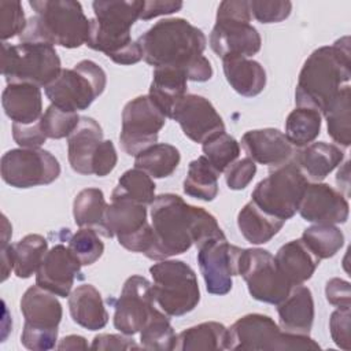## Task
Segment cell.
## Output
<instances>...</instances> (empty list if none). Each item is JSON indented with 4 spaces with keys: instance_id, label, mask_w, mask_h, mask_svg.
I'll use <instances>...</instances> for the list:
<instances>
[{
    "instance_id": "obj_38",
    "label": "cell",
    "mask_w": 351,
    "mask_h": 351,
    "mask_svg": "<svg viewBox=\"0 0 351 351\" xmlns=\"http://www.w3.org/2000/svg\"><path fill=\"white\" fill-rule=\"evenodd\" d=\"M328 134L340 147L348 148L351 144V88H341L336 100L324 114Z\"/></svg>"
},
{
    "instance_id": "obj_29",
    "label": "cell",
    "mask_w": 351,
    "mask_h": 351,
    "mask_svg": "<svg viewBox=\"0 0 351 351\" xmlns=\"http://www.w3.org/2000/svg\"><path fill=\"white\" fill-rule=\"evenodd\" d=\"M274 261L291 287L302 285L310 280L319 265V259L300 239L291 240L281 245Z\"/></svg>"
},
{
    "instance_id": "obj_53",
    "label": "cell",
    "mask_w": 351,
    "mask_h": 351,
    "mask_svg": "<svg viewBox=\"0 0 351 351\" xmlns=\"http://www.w3.org/2000/svg\"><path fill=\"white\" fill-rule=\"evenodd\" d=\"M181 8H182V1H171V0L144 1L140 19L149 21V19L160 16V15H169V14L177 12Z\"/></svg>"
},
{
    "instance_id": "obj_1",
    "label": "cell",
    "mask_w": 351,
    "mask_h": 351,
    "mask_svg": "<svg viewBox=\"0 0 351 351\" xmlns=\"http://www.w3.org/2000/svg\"><path fill=\"white\" fill-rule=\"evenodd\" d=\"M151 226L158 241L159 261L186 252L193 244L225 237L215 217L186 203L176 193H162L151 204Z\"/></svg>"
},
{
    "instance_id": "obj_11",
    "label": "cell",
    "mask_w": 351,
    "mask_h": 351,
    "mask_svg": "<svg viewBox=\"0 0 351 351\" xmlns=\"http://www.w3.org/2000/svg\"><path fill=\"white\" fill-rule=\"evenodd\" d=\"M107 75L93 60H81L73 69H62L44 88L51 104L66 111L86 110L106 89Z\"/></svg>"
},
{
    "instance_id": "obj_16",
    "label": "cell",
    "mask_w": 351,
    "mask_h": 351,
    "mask_svg": "<svg viewBox=\"0 0 351 351\" xmlns=\"http://www.w3.org/2000/svg\"><path fill=\"white\" fill-rule=\"evenodd\" d=\"M241 251L226 237L210 239L197 247V263L208 293L221 296L230 292Z\"/></svg>"
},
{
    "instance_id": "obj_26",
    "label": "cell",
    "mask_w": 351,
    "mask_h": 351,
    "mask_svg": "<svg viewBox=\"0 0 351 351\" xmlns=\"http://www.w3.org/2000/svg\"><path fill=\"white\" fill-rule=\"evenodd\" d=\"M1 106L12 123L29 125L44 114L41 89L32 84H7L1 95Z\"/></svg>"
},
{
    "instance_id": "obj_23",
    "label": "cell",
    "mask_w": 351,
    "mask_h": 351,
    "mask_svg": "<svg viewBox=\"0 0 351 351\" xmlns=\"http://www.w3.org/2000/svg\"><path fill=\"white\" fill-rule=\"evenodd\" d=\"M103 141L101 126L90 117H81L77 128L67 137V158L71 169L82 176H90L92 159Z\"/></svg>"
},
{
    "instance_id": "obj_48",
    "label": "cell",
    "mask_w": 351,
    "mask_h": 351,
    "mask_svg": "<svg viewBox=\"0 0 351 351\" xmlns=\"http://www.w3.org/2000/svg\"><path fill=\"white\" fill-rule=\"evenodd\" d=\"M350 319L351 313L350 307H337L329 318V330L333 343L344 350L350 351L351 348V337H350Z\"/></svg>"
},
{
    "instance_id": "obj_15",
    "label": "cell",
    "mask_w": 351,
    "mask_h": 351,
    "mask_svg": "<svg viewBox=\"0 0 351 351\" xmlns=\"http://www.w3.org/2000/svg\"><path fill=\"white\" fill-rule=\"evenodd\" d=\"M166 123V117L148 95L128 101L122 110L119 133L121 148L130 156H137L158 143V136Z\"/></svg>"
},
{
    "instance_id": "obj_12",
    "label": "cell",
    "mask_w": 351,
    "mask_h": 351,
    "mask_svg": "<svg viewBox=\"0 0 351 351\" xmlns=\"http://www.w3.org/2000/svg\"><path fill=\"white\" fill-rule=\"evenodd\" d=\"M307 184V178L292 160L270 169L269 176L256 184L251 200L265 213L287 221L298 213Z\"/></svg>"
},
{
    "instance_id": "obj_56",
    "label": "cell",
    "mask_w": 351,
    "mask_h": 351,
    "mask_svg": "<svg viewBox=\"0 0 351 351\" xmlns=\"http://www.w3.org/2000/svg\"><path fill=\"white\" fill-rule=\"evenodd\" d=\"M336 182L339 185V189H344V196H348V189H350V160H347L337 171L336 176Z\"/></svg>"
},
{
    "instance_id": "obj_31",
    "label": "cell",
    "mask_w": 351,
    "mask_h": 351,
    "mask_svg": "<svg viewBox=\"0 0 351 351\" xmlns=\"http://www.w3.org/2000/svg\"><path fill=\"white\" fill-rule=\"evenodd\" d=\"M284 223L285 221L265 213L252 200H250L237 214L240 233L254 245L269 243L281 230Z\"/></svg>"
},
{
    "instance_id": "obj_6",
    "label": "cell",
    "mask_w": 351,
    "mask_h": 351,
    "mask_svg": "<svg viewBox=\"0 0 351 351\" xmlns=\"http://www.w3.org/2000/svg\"><path fill=\"white\" fill-rule=\"evenodd\" d=\"M104 237H117L119 245L159 261L158 241L147 221V206L112 189L104 215Z\"/></svg>"
},
{
    "instance_id": "obj_18",
    "label": "cell",
    "mask_w": 351,
    "mask_h": 351,
    "mask_svg": "<svg viewBox=\"0 0 351 351\" xmlns=\"http://www.w3.org/2000/svg\"><path fill=\"white\" fill-rule=\"evenodd\" d=\"M182 133L192 141L203 144L210 137L225 132V123L211 101L200 95L186 93L171 111Z\"/></svg>"
},
{
    "instance_id": "obj_5",
    "label": "cell",
    "mask_w": 351,
    "mask_h": 351,
    "mask_svg": "<svg viewBox=\"0 0 351 351\" xmlns=\"http://www.w3.org/2000/svg\"><path fill=\"white\" fill-rule=\"evenodd\" d=\"M137 43L143 59L155 67L173 66L184 71L203 55L207 44L204 33L184 18H166L158 21Z\"/></svg>"
},
{
    "instance_id": "obj_10",
    "label": "cell",
    "mask_w": 351,
    "mask_h": 351,
    "mask_svg": "<svg viewBox=\"0 0 351 351\" xmlns=\"http://www.w3.org/2000/svg\"><path fill=\"white\" fill-rule=\"evenodd\" d=\"M154 299L169 317L191 313L200 302L195 270L182 261L165 259L149 267Z\"/></svg>"
},
{
    "instance_id": "obj_3",
    "label": "cell",
    "mask_w": 351,
    "mask_h": 351,
    "mask_svg": "<svg viewBox=\"0 0 351 351\" xmlns=\"http://www.w3.org/2000/svg\"><path fill=\"white\" fill-rule=\"evenodd\" d=\"M144 0H96L92 3L95 18L90 19L86 47L103 52L114 63L130 66L143 59L130 29L140 19Z\"/></svg>"
},
{
    "instance_id": "obj_7",
    "label": "cell",
    "mask_w": 351,
    "mask_h": 351,
    "mask_svg": "<svg viewBox=\"0 0 351 351\" xmlns=\"http://www.w3.org/2000/svg\"><path fill=\"white\" fill-rule=\"evenodd\" d=\"M250 1L225 0L217 10L215 25L210 33V47L221 59L228 56L250 58L261 51L262 40L250 23Z\"/></svg>"
},
{
    "instance_id": "obj_37",
    "label": "cell",
    "mask_w": 351,
    "mask_h": 351,
    "mask_svg": "<svg viewBox=\"0 0 351 351\" xmlns=\"http://www.w3.org/2000/svg\"><path fill=\"white\" fill-rule=\"evenodd\" d=\"M322 125V115L313 108L296 107L285 121V136L295 148H303L318 137Z\"/></svg>"
},
{
    "instance_id": "obj_32",
    "label": "cell",
    "mask_w": 351,
    "mask_h": 351,
    "mask_svg": "<svg viewBox=\"0 0 351 351\" xmlns=\"http://www.w3.org/2000/svg\"><path fill=\"white\" fill-rule=\"evenodd\" d=\"M228 328L223 324L202 322L177 335L176 351H218L226 350Z\"/></svg>"
},
{
    "instance_id": "obj_44",
    "label": "cell",
    "mask_w": 351,
    "mask_h": 351,
    "mask_svg": "<svg viewBox=\"0 0 351 351\" xmlns=\"http://www.w3.org/2000/svg\"><path fill=\"white\" fill-rule=\"evenodd\" d=\"M80 115L51 104L40 118L44 133L48 138L59 140L69 137L80 122Z\"/></svg>"
},
{
    "instance_id": "obj_46",
    "label": "cell",
    "mask_w": 351,
    "mask_h": 351,
    "mask_svg": "<svg viewBox=\"0 0 351 351\" xmlns=\"http://www.w3.org/2000/svg\"><path fill=\"white\" fill-rule=\"evenodd\" d=\"M251 16L261 23L282 22L291 15L292 3L288 0H251Z\"/></svg>"
},
{
    "instance_id": "obj_55",
    "label": "cell",
    "mask_w": 351,
    "mask_h": 351,
    "mask_svg": "<svg viewBox=\"0 0 351 351\" xmlns=\"http://www.w3.org/2000/svg\"><path fill=\"white\" fill-rule=\"evenodd\" d=\"M14 270V254L12 244L1 245V281H5L10 273Z\"/></svg>"
},
{
    "instance_id": "obj_19",
    "label": "cell",
    "mask_w": 351,
    "mask_h": 351,
    "mask_svg": "<svg viewBox=\"0 0 351 351\" xmlns=\"http://www.w3.org/2000/svg\"><path fill=\"white\" fill-rule=\"evenodd\" d=\"M298 213L311 223H346L350 214L347 197L325 182H308L302 196Z\"/></svg>"
},
{
    "instance_id": "obj_17",
    "label": "cell",
    "mask_w": 351,
    "mask_h": 351,
    "mask_svg": "<svg viewBox=\"0 0 351 351\" xmlns=\"http://www.w3.org/2000/svg\"><path fill=\"white\" fill-rule=\"evenodd\" d=\"M152 284L143 276H130L114 304V326L123 335L133 336L140 333L152 313L154 307Z\"/></svg>"
},
{
    "instance_id": "obj_25",
    "label": "cell",
    "mask_w": 351,
    "mask_h": 351,
    "mask_svg": "<svg viewBox=\"0 0 351 351\" xmlns=\"http://www.w3.org/2000/svg\"><path fill=\"white\" fill-rule=\"evenodd\" d=\"M344 159V151L330 143L317 141L296 151L295 165L308 182H321Z\"/></svg>"
},
{
    "instance_id": "obj_34",
    "label": "cell",
    "mask_w": 351,
    "mask_h": 351,
    "mask_svg": "<svg viewBox=\"0 0 351 351\" xmlns=\"http://www.w3.org/2000/svg\"><path fill=\"white\" fill-rule=\"evenodd\" d=\"M107 203L103 191L85 188L80 191L73 202L74 222L80 228H90L103 234Z\"/></svg>"
},
{
    "instance_id": "obj_54",
    "label": "cell",
    "mask_w": 351,
    "mask_h": 351,
    "mask_svg": "<svg viewBox=\"0 0 351 351\" xmlns=\"http://www.w3.org/2000/svg\"><path fill=\"white\" fill-rule=\"evenodd\" d=\"M86 339L80 335H69L63 337L56 346L58 350H88Z\"/></svg>"
},
{
    "instance_id": "obj_27",
    "label": "cell",
    "mask_w": 351,
    "mask_h": 351,
    "mask_svg": "<svg viewBox=\"0 0 351 351\" xmlns=\"http://www.w3.org/2000/svg\"><path fill=\"white\" fill-rule=\"evenodd\" d=\"M186 74L180 67L160 66L152 71L148 96L166 118L171 117L174 106L186 95Z\"/></svg>"
},
{
    "instance_id": "obj_22",
    "label": "cell",
    "mask_w": 351,
    "mask_h": 351,
    "mask_svg": "<svg viewBox=\"0 0 351 351\" xmlns=\"http://www.w3.org/2000/svg\"><path fill=\"white\" fill-rule=\"evenodd\" d=\"M19 308L25 318L22 329L58 332L63 308L52 292L36 284L25 291L19 302Z\"/></svg>"
},
{
    "instance_id": "obj_50",
    "label": "cell",
    "mask_w": 351,
    "mask_h": 351,
    "mask_svg": "<svg viewBox=\"0 0 351 351\" xmlns=\"http://www.w3.org/2000/svg\"><path fill=\"white\" fill-rule=\"evenodd\" d=\"M118 155L111 140H103L92 159V173L97 177L108 176L117 166Z\"/></svg>"
},
{
    "instance_id": "obj_52",
    "label": "cell",
    "mask_w": 351,
    "mask_h": 351,
    "mask_svg": "<svg viewBox=\"0 0 351 351\" xmlns=\"http://www.w3.org/2000/svg\"><path fill=\"white\" fill-rule=\"evenodd\" d=\"M325 296L329 304L335 307H350L351 291L350 282L343 278H330L325 285Z\"/></svg>"
},
{
    "instance_id": "obj_51",
    "label": "cell",
    "mask_w": 351,
    "mask_h": 351,
    "mask_svg": "<svg viewBox=\"0 0 351 351\" xmlns=\"http://www.w3.org/2000/svg\"><path fill=\"white\" fill-rule=\"evenodd\" d=\"M92 350L99 351H111V350H138L141 346H138L133 339H130L128 335H112V333H100L93 337Z\"/></svg>"
},
{
    "instance_id": "obj_24",
    "label": "cell",
    "mask_w": 351,
    "mask_h": 351,
    "mask_svg": "<svg viewBox=\"0 0 351 351\" xmlns=\"http://www.w3.org/2000/svg\"><path fill=\"white\" fill-rule=\"evenodd\" d=\"M280 328L295 335H310L314 322V300L310 288L295 285L277 304Z\"/></svg>"
},
{
    "instance_id": "obj_2",
    "label": "cell",
    "mask_w": 351,
    "mask_h": 351,
    "mask_svg": "<svg viewBox=\"0 0 351 351\" xmlns=\"http://www.w3.org/2000/svg\"><path fill=\"white\" fill-rule=\"evenodd\" d=\"M350 78V37L344 36L332 45L317 48L304 60L295 89L296 107L313 108L324 115Z\"/></svg>"
},
{
    "instance_id": "obj_13",
    "label": "cell",
    "mask_w": 351,
    "mask_h": 351,
    "mask_svg": "<svg viewBox=\"0 0 351 351\" xmlns=\"http://www.w3.org/2000/svg\"><path fill=\"white\" fill-rule=\"evenodd\" d=\"M237 276L243 277L255 300L269 304L277 306L292 288L280 271L274 256L263 248H243Z\"/></svg>"
},
{
    "instance_id": "obj_39",
    "label": "cell",
    "mask_w": 351,
    "mask_h": 351,
    "mask_svg": "<svg viewBox=\"0 0 351 351\" xmlns=\"http://www.w3.org/2000/svg\"><path fill=\"white\" fill-rule=\"evenodd\" d=\"M300 240L319 261L335 256L344 245V234L336 225L313 223L303 230Z\"/></svg>"
},
{
    "instance_id": "obj_9",
    "label": "cell",
    "mask_w": 351,
    "mask_h": 351,
    "mask_svg": "<svg viewBox=\"0 0 351 351\" xmlns=\"http://www.w3.org/2000/svg\"><path fill=\"white\" fill-rule=\"evenodd\" d=\"M60 58L55 47L43 43H1V74L7 84L49 85L60 73Z\"/></svg>"
},
{
    "instance_id": "obj_36",
    "label": "cell",
    "mask_w": 351,
    "mask_h": 351,
    "mask_svg": "<svg viewBox=\"0 0 351 351\" xmlns=\"http://www.w3.org/2000/svg\"><path fill=\"white\" fill-rule=\"evenodd\" d=\"M48 252V241L44 236L30 233L12 244L14 273L18 278L32 277L40 267L45 254Z\"/></svg>"
},
{
    "instance_id": "obj_33",
    "label": "cell",
    "mask_w": 351,
    "mask_h": 351,
    "mask_svg": "<svg viewBox=\"0 0 351 351\" xmlns=\"http://www.w3.org/2000/svg\"><path fill=\"white\" fill-rule=\"evenodd\" d=\"M218 177L219 173L202 155L188 166V173L182 184L184 193L203 202H211L218 195Z\"/></svg>"
},
{
    "instance_id": "obj_47",
    "label": "cell",
    "mask_w": 351,
    "mask_h": 351,
    "mask_svg": "<svg viewBox=\"0 0 351 351\" xmlns=\"http://www.w3.org/2000/svg\"><path fill=\"white\" fill-rule=\"evenodd\" d=\"M256 174V165L251 158L234 160L225 170V182L232 191H241L248 186Z\"/></svg>"
},
{
    "instance_id": "obj_40",
    "label": "cell",
    "mask_w": 351,
    "mask_h": 351,
    "mask_svg": "<svg viewBox=\"0 0 351 351\" xmlns=\"http://www.w3.org/2000/svg\"><path fill=\"white\" fill-rule=\"evenodd\" d=\"M162 310H155L144 328L140 330V346L144 350L167 351L173 350L177 335Z\"/></svg>"
},
{
    "instance_id": "obj_43",
    "label": "cell",
    "mask_w": 351,
    "mask_h": 351,
    "mask_svg": "<svg viewBox=\"0 0 351 351\" xmlns=\"http://www.w3.org/2000/svg\"><path fill=\"white\" fill-rule=\"evenodd\" d=\"M69 248L78 258L82 266H90L104 252V244L97 232L90 228H80L69 239Z\"/></svg>"
},
{
    "instance_id": "obj_20",
    "label": "cell",
    "mask_w": 351,
    "mask_h": 351,
    "mask_svg": "<svg viewBox=\"0 0 351 351\" xmlns=\"http://www.w3.org/2000/svg\"><path fill=\"white\" fill-rule=\"evenodd\" d=\"M81 266L69 245L56 244L48 250L36 271V284L56 296L69 298L74 281L82 280Z\"/></svg>"
},
{
    "instance_id": "obj_35",
    "label": "cell",
    "mask_w": 351,
    "mask_h": 351,
    "mask_svg": "<svg viewBox=\"0 0 351 351\" xmlns=\"http://www.w3.org/2000/svg\"><path fill=\"white\" fill-rule=\"evenodd\" d=\"M180 160L178 148L167 143H156L134 156V167L145 171L152 178H166L176 171Z\"/></svg>"
},
{
    "instance_id": "obj_28",
    "label": "cell",
    "mask_w": 351,
    "mask_h": 351,
    "mask_svg": "<svg viewBox=\"0 0 351 351\" xmlns=\"http://www.w3.org/2000/svg\"><path fill=\"white\" fill-rule=\"evenodd\" d=\"M69 310L73 321L88 330L103 329L108 322L103 298L92 284H81L71 291Z\"/></svg>"
},
{
    "instance_id": "obj_4",
    "label": "cell",
    "mask_w": 351,
    "mask_h": 351,
    "mask_svg": "<svg viewBox=\"0 0 351 351\" xmlns=\"http://www.w3.org/2000/svg\"><path fill=\"white\" fill-rule=\"evenodd\" d=\"M36 12L27 19L21 43H43L52 47L78 48L86 44L90 19L74 0H30Z\"/></svg>"
},
{
    "instance_id": "obj_42",
    "label": "cell",
    "mask_w": 351,
    "mask_h": 351,
    "mask_svg": "<svg viewBox=\"0 0 351 351\" xmlns=\"http://www.w3.org/2000/svg\"><path fill=\"white\" fill-rule=\"evenodd\" d=\"M155 186L156 185L149 174L134 167L126 170L119 177L118 185L114 189L144 206H151L156 197Z\"/></svg>"
},
{
    "instance_id": "obj_14",
    "label": "cell",
    "mask_w": 351,
    "mask_h": 351,
    "mask_svg": "<svg viewBox=\"0 0 351 351\" xmlns=\"http://www.w3.org/2000/svg\"><path fill=\"white\" fill-rule=\"evenodd\" d=\"M1 178L14 188L48 185L60 176L58 159L41 148H14L1 156Z\"/></svg>"
},
{
    "instance_id": "obj_45",
    "label": "cell",
    "mask_w": 351,
    "mask_h": 351,
    "mask_svg": "<svg viewBox=\"0 0 351 351\" xmlns=\"http://www.w3.org/2000/svg\"><path fill=\"white\" fill-rule=\"evenodd\" d=\"M26 23L27 21L19 1H0V37L3 43L15 36H21Z\"/></svg>"
},
{
    "instance_id": "obj_30",
    "label": "cell",
    "mask_w": 351,
    "mask_h": 351,
    "mask_svg": "<svg viewBox=\"0 0 351 351\" xmlns=\"http://www.w3.org/2000/svg\"><path fill=\"white\" fill-rule=\"evenodd\" d=\"M222 69L228 84L244 97L258 96L266 86V71L254 59L228 56L222 59Z\"/></svg>"
},
{
    "instance_id": "obj_21",
    "label": "cell",
    "mask_w": 351,
    "mask_h": 351,
    "mask_svg": "<svg viewBox=\"0 0 351 351\" xmlns=\"http://www.w3.org/2000/svg\"><path fill=\"white\" fill-rule=\"evenodd\" d=\"M241 147L255 163L276 169L292 162L298 148H295L287 136L274 128L248 130L241 137Z\"/></svg>"
},
{
    "instance_id": "obj_8",
    "label": "cell",
    "mask_w": 351,
    "mask_h": 351,
    "mask_svg": "<svg viewBox=\"0 0 351 351\" xmlns=\"http://www.w3.org/2000/svg\"><path fill=\"white\" fill-rule=\"evenodd\" d=\"M226 350H319V344L308 335L284 332L274 319L265 314H247L228 328Z\"/></svg>"
},
{
    "instance_id": "obj_41",
    "label": "cell",
    "mask_w": 351,
    "mask_h": 351,
    "mask_svg": "<svg viewBox=\"0 0 351 351\" xmlns=\"http://www.w3.org/2000/svg\"><path fill=\"white\" fill-rule=\"evenodd\" d=\"M202 149L207 160L221 174L240 155V144L226 132L218 133L202 144Z\"/></svg>"
},
{
    "instance_id": "obj_49",
    "label": "cell",
    "mask_w": 351,
    "mask_h": 351,
    "mask_svg": "<svg viewBox=\"0 0 351 351\" xmlns=\"http://www.w3.org/2000/svg\"><path fill=\"white\" fill-rule=\"evenodd\" d=\"M12 138L21 148H40L48 137L38 119L29 125L12 123Z\"/></svg>"
}]
</instances>
